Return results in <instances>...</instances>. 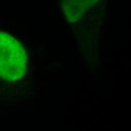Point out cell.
<instances>
[{
	"label": "cell",
	"mask_w": 131,
	"mask_h": 131,
	"mask_svg": "<svg viewBox=\"0 0 131 131\" xmlns=\"http://www.w3.org/2000/svg\"><path fill=\"white\" fill-rule=\"evenodd\" d=\"M26 71V52L22 45L9 33L0 31V77L13 81Z\"/></svg>",
	"instance_id": "cell-1"
},
{
	"label": "cell",
	"mask_w": 131,
	"mask_h": 131,
	"mask_svg": "<svg viewBox=\"0 0 131 131\" xmlns=\"http://www.w3.org/2000/svg\"><path fill=\"white\" fill-rule=\"evenodd\" d=\"M66 12L69 14V17L79 18L90 8L96 3L98 0H66Z\"/></svg>",
	"instance_id": "cell-2"
}]
</instances>
